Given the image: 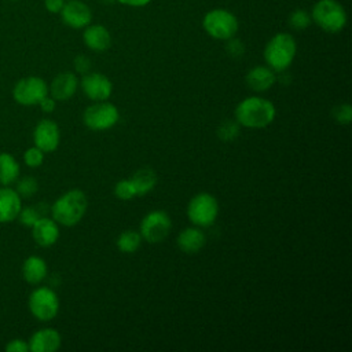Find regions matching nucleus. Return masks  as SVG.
Instances as JSON below:
<instances>
[{
    "mask_svg": "<svg viewBox=\"0 0 352 352\" xmlns=\"http://www.w3.org/2000/svg\"><path fill=\"white\" fill-rule=\"evenodd\" d=\"M235 121L252 129H261L272 124L276 117L275 104L261 96H248L235 107Z\"/></svg>",
    "mask_w": 352,
    "mask_h": 352,
    "instance_id": "nucleus-1",
    "label": "nucleus"
},
{
    "mask_svg": "<svg viewBox=\"0 0 352 352\" xmlns=\"http://www.w3.org/2000/svg\"><path fill=\"white\" fill-rule=\"evenodd\" d=\"M88 209V198L84 191L73 188L62 194L50 208L51 217L65 227H73L81 221Z\"/></svg>",
    "mask_w": 352,
    "mask_h": 352,
    "instance_id": "nucleus-2",
    "label": "nucleus"
},
{
    "mask_svg": "<svg viewBox=\"0 0 352 352\" xmlns=\"http://www.w3.org/2000/svg\"><path fill=\"white\" fill-rule=\"evenodd\" d=\"M297 54V43L290 33L279 32L272 36L264 48V60L275 73L285 72L293 63Z\"/></svg>",
    "mask_w": 352,
    "mask_h": 352,
    "instance_id": "nucleus-3",
    "label": "nucleus"
},
{
    "mask_svg": "<svg viewBox=\"0 0 352 352\" xmlns=\"http://www.w3.org/2000/svg\"><path fill=\"white\" fill-rule=\"evenodd\" d=\"M312 22L323 32L338 33L346 25V11L337 0H318L311 10Z\"/></svg>",
    "mask_w": 352,
    "mask_h": 352,
    "instance_id": "nucleus-4",
    "label": "nucleus"
},
{
    "mask_svg": "<svg viewBox=\"0 0 352 352\" xmlns=\"http://www.w3.org/2000/svg\"><path fill=\"white\" fill-rule=\"evenodd\" d=\"M202 28L212 38L227 41L235 37L239 23L231 11L224 8H214L204 15Z\"/></svg>",
    "mask_w": 352,
    "mask_h": 352,
    "instance_id": "nucleus-5",
    "label": "nucleus"
},
{
    "mask_svg": "<svg viewBox=\"0 0 352 352\" xmlns=\"http://www.w3.org/2000/svg\"><path fill=\"white\" fill-rule=\"evenodd\" d=\"M120 120V111L116 104L100 100L94 102L88 107H85L82 113L84 125L95 132H102L113 128Z\"/></svg>",
    "mask_w": 352,
    "mask_h": 352,
    "instance_id": "nucleus-6",
    "label": "nucleus"
},
{
    "mask_svg": "<svg viewBox=\"0 0 352 352\" xmlns=\"http://www.w3.org/2000/svg\"><path fill=\"white\" fill-rule=\"evenodd\" d=\"M187 217L197 227L212 226L219 216V202L209 192L195 194L187 205Z\"/></svg>",
    "mask_w": 352,
    "mask_h": 352,
    "instance_id": "nucleus-7",
    "label": "nucleus"
},
{
    "mask_svg": "<svg viewBox=\"0 0 352 352\" xmlns=\"http://www.w3.org/2000/svg\"><path fill=\"white\" fill-rule=\"evenodd\" d=\"M28 307L37 320L50 322L59 312V298L51 287L38 286L29 294Z\"/></svg>",
    "mask_w": 352,
    "mask_h": 352,
    "instance_id": "nucleus-8",
    "label": "nucleus"
},
{
    "mask_svg": "<svg viewBox=\"0 0 352 352\" xmlns=\"http://www.w3.org/2000/svg\"><path fill=\"white\" fill-rule=\"evenodd\" d=\"M172 230V220L164 210L148 212L139 224V232L142 238L148 243L162 242Z\"/></svg>",
    "mask_w": 352,
    "mask_h": 352,
    "instance_id": "nucleus-9",
    "label": "nucleus"
},
{
    "mask_svg": "<svg viewBox=\"0 0 352 352\" xmlns=\"http://www.w3.org/2000/svg\"><path fill=\"white\" fill-rule=\"evenodd\" d=\"M48 95V84L37 76L23 77L12 88V98L22 106L38 104Z\"/></svg>",
    "mask_w": 352,
    "mask_h": 352,
    "instance_id": "nucleus-10",
    "label": "nucleus"
},
{
    "mask_svg": "<svg viewBox=\"0 0 352 352\" xmlns=\"http://www.w3.org/2000/svg\"><path fill=\"white\" fill-rule=\"evenodd\" d=\"M81 89L92 102L107 100L113 94V82L103 73L88 72L82 74Z\"/></svg>",
    "mask_w": 352,
    "mask_h": 352,
    "instance_id": "nucleus-11",
    "label": "nucleus"
},
{
    "mask_svg": "<svg viewBox=\"0 0 352 352\" xmlns=\"http://www.w3.org/2000/svg\"><path fill=\"white\" fill-rule=\"evenodd\" d=\"M33 143L44 153H52L60 143V129L58 124L50 118L37 122L33 131Z\"/></svg>",
    "mask_w": 352,
    "mask_h": 352,
    "instance_id": "nucleus-12",
    "label": "nucleus"
},
{
    "mask_svg": "<svg viewBox=\"0 0 352 352\" xmlns=\"http://www.w3.org/2000/svg\"><path fill=\"white\" fill-rule=\"evenodd\" d=\"M59 14L62 22L72 29H84L92 21L91 8L81 0H66Z\"/></svg>",
    "mask_w": 352,
    "mask_h": 352,
    "instance_id": "nucleus-13",
    "label": "nucleus"
},
{
    "mask_svg": "<svg viewBox=\"0 0 352 352\" xmlns=\"http://www.w3.org/2000/svg\"><path fill=\"white\" fill-rule=\"evenodd\" d=\"M32 236L34 242L41 248H50L59 239V224L52 219L43 216L32 227Z\"/></svg>",
    "mask_w": 352,
    "mask_h": 352,
    "instance_id": "nucleus-14",
    "label": "nucleus"
},
{
    "mask_svg": "<svg viewBox=\"0 0 352 352\" xmlns=\"http://www.w3.org/2000/svg\"><path fill=\"white\" fill-rule=\"evenodd\" d=\"M29 351L32 352H55L60 348L62 337L58 330L44 327L32 334L28 341Z\"/></svg>",
    "mask_w": 352,
    "mask_h": 352,
    "instance_id": "nucleus-15",
    "label": "nucleus"
},
{
    "mask_svg": "<svg viewBox=\"0 0 352 352\" xmlns=\"http://www.w3.org/2000/svg\"><path fill=\"white\" fill-rule=\"evenodd\" d=\"M78 87L77 76L72 72H62L54 77L48 87V94L59 102H65L70 99Z\"/></svg>",
    "mask_w": 352,
    "mask_h": 352,
    "instance_id": "nucleus-16",
    "label": "nucleus"
},
{
    "mask_svg": "<svg viewBox=\"0 0 352 352\" xmlns=\"http://www.w3.org/2000/svg\"><path fill=\"white\" fill-rule=\"evenodd\" d=\"M22 209V198L10 186L0 187V223H11L18 219Z\"/></svg>",
    "mask_w": 352,
    "mask_h": 352,
    "instance_id": "nucleus-17",
    "label": "nucleus"
},
{
    "mask_svg": "<svg viewBox=\"0 0 352 352\" xmlns=\"http://www.w3.org/2000/svg\"><path fill=\"white\" fill-rule=\"evenodd\" d=\"M84 44L94 52H104L111 45V34L103 25H88L82 32Z\"/></svg>",
    "mask_w": 352,
    "mask_h": 352,
    "instance_id": "nucleus-18",
    "label": "nucleus"
},
{
    "mask_svg": "<svg viewBox=\"0 0 352 352\" xmlns=\"http://www.w3.org/2000/svg\"><path fill=\"white\" fill-rule=\"evenodd\" d=\"M276 81V74L275 72L268 67V66H254L252 67L246 76H245V82L249 87V89L254 92H264L268 91Z\"/></svg>",
    "mask_w": 352,
    "mask_h": 352,
    "instance_id": "nucleus-19",
    "label": "nucleus"
},
{
    "mask_svg": "<svg viewBox=\"0 0 352 352\" xmlns=\"http://www.w3.org/2000/svg\"><path fill=\"white\" fill-rule=\"evenodd\" d=\"M176 243L183 253L195 254L205 246L206 235L201 230V227H187L179 232Z\"/></svg>",
    "mask_w": 352,
    "mask_h": 352,
    "instance_id": "nucleus-20",
    "label": "nucleus"
},
{
    "mask_svg": "<svg viewBox=\"0 0 352 352\" xmlns=\"http://www.w3.org/2000/svg\"><path fill=\"white\" fill-rule=\"evenodd\" d=\"M48 275V267L40 256H29L22 264V276L30 285L41 283Z\"/></svg>",
    "mask_w": 352,
    "mask_h": 352,
    "instance_id": "nucleus-21",
    "label": "nucleus"
},
{
    "mask_svg": "<svg viewBox=\"0 0 352 352\" xmlns=\"http://www.w3.org/2000/svg\"><path fill=\"white\" fill-rule=\"evenodd\" d=\"M131 182L136 190V195L142 197L148 194L157 186V173L151 168H140L131 177Z\"/></svg>",
    "mask_w": 352,
    "mask_h": 352,
    "instance_id": "nucleus-22",
    "label": "nucleus"
},
{
    "mask_svg": "<svg viewBox=\"0 0 352 352\" xmlns=\"http://www.w3.org/2000/svg\"><path fill=\"white\" fill-rule=\"evenodd\" d=\"M19 164L10 153H0V184L11 186L19 177Z\"/></svg>",
    "mask_w": 352,
    "mask_h": 352,
    "instance_id": "nucleus-23",
    "label": "nucleus"
},
{
    "mask_svg": "<svg viewBox=\"0 0 352 352\" xmlns=\"http://www.w3.org/2000/svg\"><path fill=\"white\" fill-rule=\"evenodd\" d=\"M142 235L139 231H135V230H125L122 231L117 239H116V246L117 249L121 252V253H126V254H131V253H135L140 245H142Z\"/></svg>",
    "mask_w": 352,
    "mask_h": 352,
    "instance_id": "nucleus-24",
    "label": "nucleus"
},
{
    "mask_svg": "<svg viewBox=\"0 0 352 352\" xmlns=\"http://www.w3.org/2000/svg\"><path fill=\"white\" fill-rule=\"evenodd\" d=\"M43 204H37V205H29V206H22L18 219L21 221V224H23L25 227H32L40 217L45 216V210L41 209Z\"/></svg>",
    "mask_w": 352,
    "mask_h": 352,
    "instance_id": "nucleus-25",
    "label": "nucleus"
},
{
    "mask_svg": "<svg viewBox=\"0 0 352 352\" xmlns=\"http://www.w3.org/2000/svg\"><path fill=\"white\" fill-rule=\"evenodd\" d=\"M239 124L235 120H224L216 129V135L221 142H232L239 136Z\"/></svg>",
    "mask_w": 352,
    "mask_h": 352,
    "instance_id": "nucleus-26",
    "label": "nucleus"
},
{
    "mask_svg": "<svg viewBox=\"0 0 352 352\" xmlns=\"http://www.w3.org/2000/svg\"><path fill=\"white\" fill-rule=\"evenodd\" d=\"M311 14L301 8H297L293 12H290L287 18V23L293 30H304L311 25Z\"/></svg>",
    "mask_w": 352,
    "mask_h": 352,
    "instance_id": "nucleus-27",
    "label": "nucleus"
},
{
    "mask_svg": "<svg viewBox=\"0 0 352 352\" xmlns=\"http://www.w3.org/2000/svg\"><path fill=\"white\" fill-rule=\"evenodd\" d=\"M15 183H16L15 191L19 194L21 198H29L34 195L38 190V183L33 176H23L21 179L18 177Z\"/></svg>",
    "mask_w": 352,
    "mask_h": 352,
    "instance_id": "nucleus-28",
    "label": "nucleus"
},
{
    "mask_svg": "<svg viewBox=\"0 0 352 352\" xmlns=\"http://www.w3.org/2000/svg\"><path fill=\"white\" fill-rule=\"evenodd\" d=\"M114 195L121 201H131L138 197L131 179H122L117 182L114 186Z\"/></svg>",
    "mask_w": 352,
    "mask_h": 352,
    "instance_id": "nucleus-29",
    "label": "nucleus"
},
{
    "mask_svg": "<svg viewBox=\"0 0 352 352\" xmlns=\"http://www.w3.org/2000/svg\"><path fill=\"white\" fill-rule=\"evenodd\" d=\"M331 116H333V118H334V121L337 124L348 125L351 122V120H352V106L348 104V103L338 104V106L333 107Z\"/></svg>",
    "mask_w": 352,
    "mask_h": 352,
    "instance_id": "nucleus-30",
    "label": "nucleus"
},
{
    "mask_svg": "<svg viewBox=\"0 0 352 352\" xmlns=\"http://www.w3.org/2000/svg\"><path fill=\"white\" fill-rule=\"evenodd\" d=\"M44 151H41L38 147L33 146L29 147L25 153H23V162L29 166V168H38L43 162H44Z\"/></svg>",
    "mask_w": 352,
    "mask_h": 352,
    "instance_id": "nucleus-31",
    "label": "nucleus"
},
{
    "mask_svg": "<svg viewBox=\"0 0 352 352\" xmlns=\"http://www.w3.org/2000/svg\"><path fill=\"white\" fill-rule=\"evenodd\" d=\"M226 48H227L228 55H230V56H232V58H239V56H242V55H243V52H245L243 43H242V41H239V40H238V38H235V37H232V38L227 40V45H226Z\"/></svg>",
    "mask_w": 352,
    "mask_h": 352,
    "instance_id": "nucleus-32",
    "label": "nucleus"
},
{
    "mask_svg": "<svg viewBox=\"0 0 352 352\" xmlns=\"http://www.w3.org/2000/svg\"><path fill=\"white\" fill-rule=\"evenodd\" d=\"M73 65H74V69L77 73L80 74H85L91 70L92 67V63H91V59L85 55H77L73 60Z\"/></svg>",
    "mask_w": 352,
    "mask_h": 352,
    "instance_id": "nucleus-33",
    "label": "nucleus"
},
{
    "mask_svg": "<svg viewBox=\"0 0 352 352\" xmlns=\"http://www.w3.org/2000/svg\"><path fill=\"white\" fill-rule=\"evenodd\" d=\"M7 352H28L29 344L23 338H14L6 345Z\"/></svg>",
    "mask_w": 352,
    "mask_h": 352,
    "instance_id": "nucleus-34",
    "label": "nucleus"
},
{
    "mask_svg": "<svg viewBox=\"0 0 352 352\" xmlns=\"http://www.w3.org/2000/svg\"><path fill=\"white\" fill-rule=\"evenodd\" d=\"M66 0H44V7L51 14H59Z\"/></svg>",
    "mask_w": 352,
    "mask_h": 352,
    "instance_id": "nucleus-35",
    "label": "nucleus"
},
{
    "mask_svg": "<svg viewBox=\"0 0 352 352\" xmlns=\"http://www.w3.org/2000/svg\"><path fill=\"white\" fill-rule=\"evenodd\" d=\"M38 106H40V109H41L44 113H52V111L55 110V107H56V100L48 94L45 98H43V99L40 100Z\"/></svg>",
    "mask_w": 352,
    "mask_h": 352,
    "instance_id": "nucleus-36",
    "label": "nucleus"
},
{
    "mask_svg": "<svg viewBox=\"0 0 352 352\" xmlns=\"http://www.w3.org/2000/svg\"><path fill=\"white\" fill-rule=\"evenodd\" d=\"M124 6H129V7H144L147 4H150L153 0H116Z\"/></svg>",
    "mask_w": 352,
    "mask_h": 352,
    "instance_id": "nucleus-37",
    "label": "nucleus"
},
{
    "mask_svg": "<svg viewBox=\"0 0 352 352\" xmlns=\"http://www.w3.org/2000/svg\"><path fill=\"white\" fill-rule=\"evenodd\" d=\"M11 1H16V0H11Z\"/></svg>",
    "mask_w": 352,
    "mask_h": 352,
    "instance_id": "nucleus-38",
    "label": "nucleus"
}]
</instances>
